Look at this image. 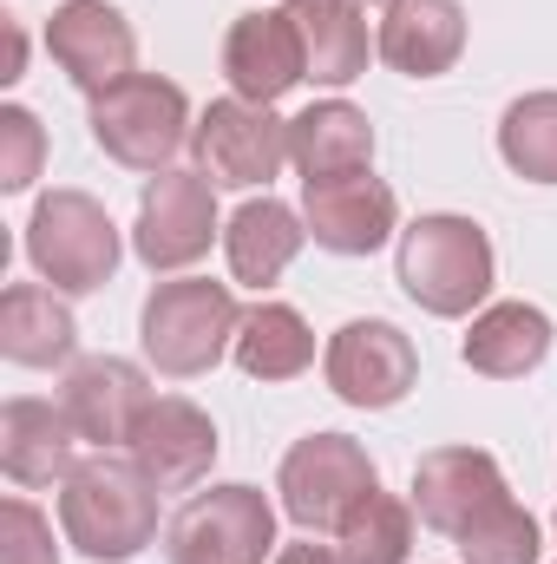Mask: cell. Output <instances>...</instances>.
I'll return each mask as SVG.
<instances>
[{
    "label": "cell",
    "instance_id": "obj_17",
    "mask_svg": "<svg viewBox=\"0 0 557 564\" xmlns=\"http://www.w3.org/2000/svg\"><path fill=\"white\" fill-rule=\"evenodd\" d=\"M374 46L394 73L407 79H439L466 53V7L459 0H387Z\"/></svg>",
    "mask_w": 557,
    "mask_h": 564
},
{
    "label": "cell",
    "instance_id": "obj_19",
    "mask_svg": "<svg viewBox=\"0 0 557 564\" xmlns=\"http://www.w3.org/2000/svg\"><path fill=\"white\" fill-rule=\"evenodd\" d=\"M551 341H557V328L538 302H492V308L472 315L459 355H466V368L485 375V381H525L532 368H545Z\"/></svg>",
    "mask_w": 557,
    "mask_h": 564
},
{
    "label": "cell",
    "instance_id": "obj_20",
    "mask_svg": "<svg viewBox=\"0 0 557 564\" xmlns=\"http://www.w3.org/2000/svg\"><path fill=\"white\" fill-rule=\"evenodd\" d=\"M288 20L302 33V59L315 86H354L368 59L381 53L368 33V13L354 0H288Z\"/></svg>",
    "mask_w": 557,
    "mask_h": 564
},
{
    "label": "cell",
    "instance_id": "obj_3",
    "mask_svg": "<svg viewBox=\"0 0 557 564\" xmlns=\"http://www.w3.org/2000/svg\"><path fill=\"white\" fill-rule=\"evenodd\" d=\"M394 270H401V289L414 295L426 315L459 322V315H472V308L492 295V282H499V257H492V237H485L472 217H459V210H433V217H419V224L401 230V257H394Z\"/></svg>",
    "mask_w": 557,
    "mask_h": 564
},
{
    "label": "cell",
    "instance_id": "obj_5",
    "mask_svg": "<svg viewBox=\"0 0 557 564\" xmlns=\"http://www.w3.org/2000/svg\"><path fill=\"white\" fill-rule=\"evenodd\" d=\"M92 144L112 158V164H125V171H171V158L190 144V99H184V86H171V79H157V73H132V79H119L112 93H99L92 99Z\"/></svg>",
    "mask_w": 557,
    "mask_h": 564
},
{
    "label": "cell",
    "instance_id": "obj_6",
    "mask_svg": "<svg viewBox=\"0 0 557 564\" xmlns=\"http://www.w3.org/2000/svg\"><path fill=\"white\" fill-rule=\"evenodd\" d=\"M164 558L171 564H263L276 558V506L230 479L210 492H190L171 525H164Z\"/></svg>",
    "mask_w": 557,
    "mask_h": 564
},
{
    "label": "cell",
    "instance_id": "obj_13",
    "mask_svg": "<svg viewBox=\"0 0 557 564\" xmlns=\"http://www.w3.org/2000/svg\"><path fill=\"white\" fill-rule=\"evenodd\" d=\"M151 401H157V394H151V375H144L139 361H125V355H86V361H73L66 381H59L66 421L79 426V440L99 446V453L132 446V433H139V421L151 414Z\"/></svg>",
    "mask_w": 557,
    "mask_h": 564
},
{
    "label": "cell",
    "instance_id": "obj_9",
    "mask_svg": "<svg viewBox=\"0 0 557 564\" xmlns=\"http://www.w3.org/2000/svg\"><path fill=\"white\" fill-rule=\"evenodd\" d=\"M321 375H328L335 401H348V408H361V414H381V408H401V401L414 394L419 355L394 322L368 315V322H341V328L328 335Z\"/></svg>",
    "mask_w": 557,
    "mask_h": 564
},
{
    "label": "cell",
    "instance_id": "obj_30",
    "mask_svg": "<svg viewBox=\"0 0 557 564\" xmlns=\"http://www.w3.org/2000/svg\"><path fill=\"white\" fill-rule=\"evenodd\" d=\"M270 564H354L341 545H315V539H302V545H282Z\"/></svg>",
    "mask_w": 557,
    "mask_h": 564
},
{
    "label": "cell",
    "instance_id": "obj_15",
    "mask_svg": "<svg viewBox=\"0 0 557 564\" xmlns=\"http://www.w3.org/2000/svg\"><path fill=\"white\" fill-rule=\"evenodd\" d=\"M217 446H223V440H217V421H210L197 401H184V394H157L125 453L144 466V479H151L157 492H190V486L210 479Z\"/></svg>",
    "mask_w": 557,
    "mask_h": 564
},
{
    "label": "cell",
    "instance_id": "obj_12",
    "mask_svg": "<svg viewBox=\"0 0 557 564\" xmlns=\"http://www.w3.org/2000/svg\"><path fill=\"white\" fill-rule=\"evenodd\" d=\"M302 224H308L315 250H328V257H374L401 230V197L374 171L315 177V184H302Z\"/></svg>",
    "mask_w": 557,
    "mask_h": 564
},
{
    "label": "cell",
    "instance_id": "obj_2",
    "mask_svg": "<svg viewBox=\"0 0 557 564\" xmlns=\"http://www.w3.org/2000/svg\"><path fill=\"white\" fill-rule=\"evenodd\" d=\"M237 289L210 276H171L144 295L139 308V341L144 361L164 375V381H197L210 375L230 348H237Z\"/></svg>",
    "mask_w": 557,
    "mask_h": 564
},
{
    "label": "cell",
    "instance_id": "obj_7",
    "mask_svg": "<svg viewBox=\"0 0 557 564\" xmlns=\"http://www.w3.org/2000/svg\"><path fill=\"white\" fill-rule=\"evenodd\" d=\"M381 486L374 459L361 440L348 433H308L282 453V473H276V492H282V512L308 532V539H335V525Z\"/></svg>",
    "mask_w": 557,
    "mask_h": 564
},
{
    "label": "cell",
    "instance_id": "obj_8",
    "mask_svg": "<svg viewBox=\"0 0 557 564\" xmlns=\"http://www.w3.org/2000/svg\"><path fill=\"white\" fill-rule=\"evenodd\" d=\"M223 237L217 217V184L204 171H157L139 197V224H132V250L151 276H177L190 263L210 257V243Z\"/></svg>",
    "mask_w": 557,
    "mask_h": 564
},
{
    "label": "cell",
    "instance_id": "obj_11",
    "mask_svg": "<svg viewBox=\"0 0 557 564\" xmlns=\"http://www.w3.org/2000/svg\"><path fill=\"white\" fill-rule=\"evenodd\" d=\"M46 53L86 99L139 73V33L112 0H59L46 20Z\"/></svg>",
    "mask_w": 557,
    "mask_h": 564
},
{
    "label": "cell",
    "instance_id": "obj_28",
    "mask_svg": "<svg viewBox=\"0 0 557 564\" xmlns=\"http://www.w3.org/2000/svg\"><path fill=\"white\" fill-rule=\"evenodd\" d=\"M46 164V132L26 106H0V191H33Z\"/></svg>",
    "mask_w": 557,
    "mask_h": 564
},
{
    "label": "cell",
    "instance_id": "obj_21",
    "mask_svg": "<svg viewBox=\"0 0 557 564\" xmlns=\"http://www.w3.org/2000/svg\"><path fill=\"white\" fill-rule=\"evenodd\" d=\"M288 164L302 171V184L315 177H354L374 164V126L361 106L348 99H321L308 112L288 119Z\"/></svg>",
    "mask_w": 557,
    "mask_h": 564
},
{
    "label": "cell",
    "instance_id": "obj_10",
    "mask_svg": "<svg viewBox=\"0 0 557 564\" xmlns=\"http://www.w3.org/2000/svg\"><path fill=\"white\" fill-rule=\"evenodd\" d=\"M190 151H197V171L223 191H256L270 184L282 164H288V119H276V106H250V99H210L197 132H190Z\"/></svg>",
    "mask_w": 557,
    "mask_h": 564
},
{
    "label": "cell",
    "instance_id": "obj_25",
    "mask_svg": "<svg viewBox=\"0 0 557 564\" xmlns=\"http://www.w3.org/2000/svg\"><path fill=\"white\" fill-rule=\"evenodd\" d=\"M414 499H394V492H368L341 525H335V545L354 564H407L414 558Z\"/></svg>",
    "mask_w": 557,
    "mask_h": 564
},
{
    "label": "cell",
    "instance_id": "obj_16",
    "mask_svg": "<svg viewBox=\"0 0 557 564\" xmlns=\"http://www.w3.org/2000/svg\"><path fill=\"white\" fill-rule=\"evenodd\" d=\"M223 79L237 99L250 106H276L288 86L308 79V59H302V33L288 20V7H256V13H237L230 33H223Z\"/></svg>",
    "mask_w": 557,
    "mask_h": 564
},
{
    "label": "cell",
    "instance_id": "obj_18",
    "mask_svg": "<svg viewBox=\"0 0 557 564\" xmlns=\"http://www.w3.org/2000/svg\"><path fill=\"white\" fill-rule=\"evenodd\" d=\"M73 446H79V426L66 421V408H53V401H33V394H13L7 408H0V473L13 479V486H53V479H66L79 459H73Z\"/></svg>",
    "mask_w": 557,
    "mask_h": 564
},
{
    "label": "cell",
    "instance_id": "obj_22",
    "mask_svg": "<svg viewBox=\"0 0 557 564\" xmlns=\"http://www.w3.org/2000/svg\"><path fill=\"white\" fill-rule=\"evenodd\" d=\"M302 243H308V224H302V210H288L282 197H250L230 224H223V257H230V276L243 282V289H270L282 282V270L302 257Z\"/></svg>",
    "mask_w": 557,
    "mask_h": 564
},
{
    "label": "cell",
    "instance_id": "obj_23",
    "mask_svg": "<svg viewBox=\"0 0 557 564\" xmlns=\"http://www.w3.org/2000/svg\"><path fill=\"white\" fill-rule=\"evenodd\" d=\"M79 348V322L46 282H13L0 295V355L20 368H59Z\"/></svg>",
    "mask_w": 557,
    "mask_h": 564
},
{
    "label": "cell",
    "instance_id": "obj_14",
    "mask_svg": "<svg viewBox=\"0 0 557 564\" xmlns=\"http://www.w3.org/2000/svg\"><path fill=\"white\" fill-rule=\"evenodd\" d=\"M505 473L485 446H433L414 466V512L419 525H433L439 539H459L479 512H492L505 499Z\"/></svg>",
    "mask_w": 557,
    "mask_h": 564
},
{
    "label": "cell",
    "instance_id": "obj_29",
    "mask_svg": "<svg viewBox=\"0 0 557 564\" xmlns=\"http://www.w3.org/2000/svg\"><path fill=\"white\" fill-rule=\"evenodd\" d=\"M0 564H59L53 525H46L40 506H26V499L0 506Z\"/></svg>",
    "mask_w": 557,
    "mask_h": 564
},
{
    "label": "cell",
    "instance_id": "obj_24",
    "mask_svg": "<svg viewBox=\"0 0 557 564\" xmlns=\"http://www.w3.org/2000/svg\"><path fill=\"white\" fill-rule=\"evenodd\" d=\"M237 368L250 381H295L315 368V328L288 302H250L237 322Z\"/></svg>",
    "mask_w": 557,
    "mask_h": 564
},
{
    "label": "cell",
    "instance_id": "obj_4",
    "mask_svg": "<svg viewBox=\"0 0 557 564\" xmlns=\"http://www.w3.org/2000/svg\"><path fill=\"white\" fill-rule=\"evenodd\" d=\"M119 224L99 197L86 191H46L26 217V263L33 276L59 295H92L119 276Z\"/></svg>",
    "mask_w": 557,
    "mask_h": 564
},
{
    "label": "cell",
    "instance_id": "obj_26",
    "mask_svg": "<svg viewBox=\"0 0 557 564\" xmlns=\"http://www.w3.org/2000/svg\"><path fill=\"white\" fill-rule=\"evenodd\" d=\"M499 158L525 184H557V93H525L499 119Z\"/></svg>",
    "mask_w": 557,
    "mask_h": 564
},
{
    "label": "cell",
    "instance_id": "obj_31",
    "mask_svg": "<svg viewBox=\"0 0 557 564\" xmlns=\"http://www.w3.org/2000/svg\"><path fill=\"white\" fill-rule=\"evenodd\" d=\"M551 525H557V512H551Z\"/></svg>",
    "mask_w": 557,
    "mask_h": 564
},
{
    "label": "cell",
    "instance_id": "obj_1",
    "mask_svg": "<svg viewBox=\"0 0 557 564\" xmlns=\"http://www.w3.org/2000/svg\"><path fill=\"white\" fill-rule=\"evenodd\" d=\"M59 532L79 558L132 564L157 539V486L139 459L92 453L59 479Z\"/></svg>",
    "mask_w": 557,
    "mask_h": 564
},
{
    "label": "cell",
    "instance_id": "obj_27",
    "mask_svg": "<svg viewBox=\"0 0 557 564\" xmlns=\"http://www.w3.org/2000/svg\"><path fill=\"white\" fill-rule=\"evenodd\" d=\"M452 545H459V558H466V564H538V558H545L538 519H532L512 492H505L492 512H479Z\"/></svg>",
    "mask_w": 557,
    "mask_h": 564
}]
</instances>
